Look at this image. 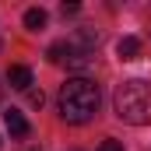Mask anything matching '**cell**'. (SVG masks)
<instances>
[{
	"instance_id": "4",
	"label": "cell",
	"mask_w": 151,
	"mask_h": 151,
	"mask_svg": "<svg viewBox=\"0 0 151 151\" xmlns=\"http://www.w3.org/2000/svg\"><path fill=\"white\" fill-rule=\"evenodd\" d=\"M4 123H7V130L14 134V137H25L28 134V119L18 113V109H11V113H4Z\"/></svg>"
},
{
	"instance_id": "1",
	"label": "cell",
	"mask_w": 151,
	"mask_h": 151,
	"mask_svg": "<svg viewBox=\"0 0 151 151\" xmlns=\"http://www.w3.org/2000/svg\"><path fill=\"white\" fill-rule=\"evenodd\" d=\"M99 113V84L88 77H70L60 88V116L67 123H88Z\"/></svg>"
},
{
	"instance_id": "8",
	"label": "cell",
	"mask_w": 151,
	"mask_h": 151,
	"mask_svg": "<svg viewBox=\"0 0 151 151\" xmlns=\"http://www.w3.org/2000/svg\"><path fill=\"white\" fill-rule=\"evenodd\" d=\"M28 102H32V106L39 109V106H42V91H35V88H28Z\"/></svg>"
},
{
	"instance_id": "9",
	"label": "cell",
	"mask_w": 151,
	"mask_h": 151,
	"mask_svg": "<svg viewBox=\"0 0 151 151\" xmlns=\"http://www.w3.org/2000/svg\"><path fill=\"white\" fill-rule=\"evenodd\" d=\"M0 91H4V88H0Z\"/></svg>"
},
{
	"instance_id": "6",
	"label": "cell",
	"mask_w": 151,
	"mask_h": 151,
	"mask_svg": "<svg viewBox=\"0 0 151 151\" xmlns=\"http://www.w3.org/2000/svg\"><path fill=\"white\" fill-rule=\"evenodd\" d=\"M46 21H49V14H46L42 7H32V11H25V28L39 32V28H46Z\"/></svg>"
},
{
	"instance_id": "7",
	"label": "cell",
	"mask_w": 151,
	"mask_h": 151,
	"mask_svg": "<svg viewBox=\"0 0 151 151\" xmlns=\"http://www.w3.org/2000/svg\"><path fill=\"white\" fill-rule=\"evenodd\" d=\"M99 151H123V144H119V141H102Z\"/></svg>"
},
{
	"instance_id": "3",
	"label": "cell",
	"mask_w": 151,
	"mask_h": 151,
	"mask_svg": "<svg viewBox=\"0 0 151 151\" xmlns=\"http://www.w3.org/2000/svg\"><path fill=\"white\" fill-rule=\"evenodd\" d=\"M7 81H11V88H18V91H28V88H32V70H28L25 63H14V67L7 70Z\"/></svg>"
},
{
	"instance_id": "5",
	"label": "cell",
	"mask_w": 151,
	"mask_h": 151,
	"mask_svg": "<svg viewBox=\"0 0 151 151\" xmlns=\"http://www.w3.org/2000/svg\"><path fill=\"white\" fill-rule=\"evenodd\" d=\"M116 53H119V60H137V53H141V39H134V35L119 39Z\"/></svg>"
},
{
	"instance_id": "2",
	"label": "cell",
	"mask_w": 151,
	"mask_h": 151,
	"mask_svg": "<svg viewBox=\"0 0 151 151\" xmlns=\"http://www.w3.org/2000/svg\"><path fill=\"white\" fill-rule=\"evenodd\" d=\"M113 109H116V116H119L123 123H130V127L151 123V84L141 81V77L123 81V84L116 88V95H113Z\"/></svg>"
}]
</instances>
